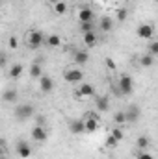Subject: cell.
Returning <instances> with one entry per match:
<instances>
[{
	"label": "cell",
	"instance_id": "cell-28",
	"mask_svg": "<svg viewBox=\"0 0 158 159\" xmlns=\"http://www.w3.org/2000/svg\"><path fill=\"white\" fill-rule=\"evenodd\" d=\"M80 32L82 34L95 32V20H91V22H80Z\"/></svg>",
	"mask_w": 158,
	"mask_h": 159
},
{
	"label": "cell",
	"instance_id": "cell-19",
	"mask_svg": "<svg viewBox=\"0 0 158 159\" xmlns=\"http://www.w3.org/2000/svg\"><path fill=\"white\" fill-rule=\"evenodd\" d=\"M84 44L87 46V48H93L95 44H97V34L95 32H87V34H84Z\"/></svg>",
	"mask_w": 158,
	"mask_h": 159
},
{
	"label": "cell",
	"instance_id": "cell-5",
	"mask_svg": "<svg viewBox=\"0 0 158 159\" xmlns=\"http://www.w3.org/2000/svg\"><path fill=\"white\" fill-rule=\"evenodd\" d=\"M136 35L143 41H153V37H155V26L149 24V22H143V24H140L136 28Z\"/></svg>",
	"mask_w": 158,
	"mask_h": 159
},
{
	"label": "cell",
	"instance_id": "cell-25",
	"mask_svg": "<svg viewBox=\"0 0 158 159\" xmlns=\"http://www.w3.org/2000/svg\"><path fill=\"white\" fill-rule=\"evenodd\" d=\"M119 143H121V141H117V139L110 133V135L106 137V141H104V146H106V148H110V150H114L116 146H119Z\"/></svg>",
	"mask_w": 158,
	"mask_h": 159
},
{
	"label": "cell",
	"instance_id": "cell-9",
	"mask_svg": "<svg viewBox=\"0 0 158 159\" xmlns=\"http://www.w3.org/2000/svg\"><path fill=\"white\" fill-rule=\"evenodd\" d=\"M30 135H32V139L36 141V143H45L47 139H48V131L43 128V126H34L32 128V131H30Z\"/></svg>",
	"mask_w": 158,
	"mask_h": 159
},
{
	"label": "cell",
	"instance_id": "cell-20",
	"mask_svg": "<svg viewBox=\"0 0 158 159\" xmlns=\"http://www.w3.org/2000/svg\"><path fill=\"white\" fill-rule=\"evenodd\" d=\"M136 146H138V150H147V148L151 146V139H149L147 135H140V137L136 139Z\"/></svg>",
	"mask_w": 158,
	"mask_h": 159
},
{
	"label": "cell",
	"instance_id": "cell-30",
	"mask_svg": "<svg viewBox=\"0 0 158 159\" xmlns=\"http://www.w3.org/2000/svg\"><path fill=\"white\" fill-rule=\"evenodd\" d=\"M136 159H155V156L149 154L147 150H140V152L136 154Z\"/></svg>",
	"mask_w": 158,
	"mask_h": 159
},
{
	"label": "cell",
	"instance_id": "cell-1",
	"mask_svg": "<svg viewBox=\"0 0 158 159\" xmlns=\"http://www.w3.org/2000/svg\"><path fill=\"white\" fill-rule=\"evenodd\" d=\"M45 34L39 32V30H30L28 34H26V46L30 48V50H37L41 44H45Z\"/></svg>",
	"mask_w": 158,
	"mask_h": 159
},
{
	"label": "cell",
	"instance_id": "cell-36",
	"mask_svg": "<svg viewBox=\"0 0 158 159\" xmlns=\"http://www.w3.org/2000/svg\"><path fill=\"white\" fill-rule=\"evenodd\" d=\"M101 2H108V0H101Z\"/></svg>",
	"mask_w": 158,
	"mask_h": 159
},
{
	"label": "cell",
	"instance_id": "cell-10",
	"mask_svg": "<svg viewBox=\"0 0 158 159\" xmlns=\"http://www.w3.org/2000/svg\"><path fill=\"white\" fill-rule=\"evenodd\" d=\"M125 113H126V124H134V122H138V119H140L141 109L138 106H128L125 109Z\"/></svg>",
	"mask_w": 158,
	"mask_h": 159
},
{
	"label": "cell",
	"instance_id": "cell-8",
	"mask_svg": "<svg viewBox=\"0 0 158 159\" xmlns=\"http://www.w3.org/2000/svg\"><path fill=\"white\" fill-rule=\"evenodd\" d=\"M15 154H17L21 159H28L30 156H32V146H30V143L19 141L17 146H15Z\"/></svg>",
	"mask_w": 158,
	"mask_h": 159
},
{
	"label": "cell",
	"instance_id": "cell-7",
	"mask_svg": "<svg viewBox=\"0 0 158 159\" xmlns=\"http://www.w3.org/2000/svg\"><path fill=\"white\" fill-rule=\"evenodd\" d=\"M77 96L78 98H93L95 96V85L93 83H87V81H82L77 89Z\"/></svg>",
	"mask_w": 158,
	"mask_h": 159
},
{
	"label": "cell",
	"instance_id": "cell-22",
	"mask_svg": "<svg viewBox=\"0 0 158 159\" xmlns=\"http://www.w3.org/2000/svg\"><path fill=\"white\" fill-rule=\"evenodd\" d=\"M30 78H34V80H41V78H43V70H41V65H37V63L30 65Z\"/></svg>",
	"mask_w": 158,
	"mask_h": 159
},
{
	"label": "cell",
	"instance_id": "cell-3",
	"mask_svg": "<svg viewBox=\"0 0 158 159\" xmlns=\"http://www.w3.org/2000/svg\"><path fill=\"white\" fill-rule=\"evenodd\" d=\"M63 80L71 85H80L82 80H84V72L80 70L78 67H71V69H65L63 72Z\"/></svg>",
	"mask_w": 158,
	"mask_h": 159
},
{
	"label": "cell",
	"instance_id": "cell-11",
	"mask_svg": "<svg viewBox=\"0 0 158 159\" xmlns=\"http://www.w3.org/2000/svg\"><path fill=\"white\" fill-rule=\"evenodd\" d=\"M39 89H41V93H45V94L52 93L54 91V80L50 76H47V74H43V78L39 80Z\"/></svg>",
	"mask_w": 158,
	"mask_h": 159
},
{
	"label": "cell",
	"instance_id": "cell-2",
	"mask_svg": "<svg viewBox=\"0 0 158 159\" xmlns=\"http://www.w3.org/2000/svg\"><path fill=\"white\" fill-rule=\"evenodd\" d=\"M132 89H134V80L130 78L128 74L119 76V80H117V94L119 96H126V94H130Z\"/></svg>",
	"mask_w": 158,
	"mask_h": 159
},
{
	"label": "cell",
	"instance_id": "cell-31",
	"mask_svg": "<svg viewBox=\"0 0 158 159\" xmlns=\"http://www.w3.org/2000/svg\"><path fill=\"white\" fill-rule=\"evenodd\" d=\"M7 46H9V50H17V46H19V41L15 35H11L9 39H7Z\"/></svg>",
	"mask_w": 158,
	"mask_h": 159
},
{
	"label": "cell",
	"instance_id": "cell-29",
	"mask_svg": "<svg viewBox=\"0 0 158 159\" xmlns=\"http://www.w3.org/2000/svg\"><path fill=\"white\" fill-rule=\"evenodd\" d=\"M114 122H116L117 126L126 124V113H125V111H117V113L114 115Z\"/></svg>",
	"mask_w": 158,
	"mask_h": 159
},
{
	"label": "cell",
	"instance_id": "cell-26",
	"mask_svg": "<svg viewBox=\"0 0 158 159\" xmlns=\"http://www.w3.org/2000/svg\"><path fill=\"white\" fill-rule=\"evenodd\" d=\"M126 19H128V9H126V7H119L117 11H116V20L125 22Z\"/></svg>",
	"mask_w": 158,
	"mask_h": 159
},
{
	"label": "cell",
	"instance_id": "cell-38",
	"mask_svg": "<svg viewBox=\"0 0 158 159\" xmlns=\"http://www.w3.org/2000/svg\"><path fill=\"white\" fill-rule=\"evenodd\" d=\"M128 2H132V0H128Z\"/></svg>",
	"mask_w": 158,
	"mask_h": 159
},
{
	"label": "cell",
	"instance_id": "cell-15",
	"mask_svg": "<svg viewBox=\"0 0 158 159\" xmlns=\"http://www.w3.org/2000/svg\"><path fill=\"white\" fill-rule=\"evenodd\" d=\"M95 106H97V109H99V111H108V109H110V98H108L106 94H102V96H97V100H95Z\"/></svg>",
	"mask_w": 158,
	"mask_h": 159
},
{
	"label": "cell",
	"instance_id": "cell-35",
	"mask_svg": "<svg viewBox=\"0 0 158 159\" xmlns=\"http://www.w3.org/2000/svg\"><path fill=\"white\" fill-rule=\"evenodd\" d=\"M47 2H48V4H50V6H54V4H58V2H60V0H47Z\"/></svg>",
	"mask_w": 158,
	"mask_h": 159
},
{
	"label": "cell",
	"instance_id": "cell-17",
	"mask_svg": "<svg viewBox=\"0 0 158 159\" xmlns=\"http://www.w3.org/2000/svg\"><path fill=\"white\" fill-rule=\"evenodd\" d=\"M45 44H47L48 48H58V46L62 44V37H60L58 34H50V35H47Z\"/></svg>",
	"mask_w": 158,
	"mask_h": 159
},
{
	"label": "cell",
	"instance_id": "cell-18",
	"mask_svg": "<svg viewBox=\"0 0 158 159\" xmlns=\"http://www.w3.org/2000/svg\"><path fill=\"white\" fill-rule=\"evenodd\" d=\"M24 72V67L21 65V63H15V65H11V69H9V78L11 80H19L21 78V74Z\"/></svg>",
	"mask_w": 158,
	"mask_h": 159
},
{
	"label": "cell",
	"instance_id": "cell-14",
	"mask_svg": "<svg viewBox=\"0 0 158 159\" xmlns=\"http://www.w3.org/2000/svg\"><path fill=\"white\" fill-rule=\"evenodd\" d=\"M73 59H75V65H86L89 61V54L86 50H75Z\"/></svg>",
	"mask_w": 158,
	"mask_h": 159
},
{
	"label": "cell",
	"instance_id": "cell-27",
	"mask_svg": "<svg viewBox=\"0 0 158 159\" xmlns=\"http://www.w3.org/2000/svg\"><path fill=\"white\" fill-rule=\"evenodd\" d=\"M147 54H151V56H155V57L158 56V41L156 39L149 41V44H147Z\"/></svg>",
	"mask_w": 158,
	"mask_h": 159
},
{
	"label": "cell",
	"instance_id": "cell-16",
	"mask_svg": "<svg viewBox=\"0 0 158 159\" xmlns=\"http://www.w3.org/2000/svg\"><path fill=\"white\" fill-rule=\"evenodd\" d=\"M99 28H101L104 34L112 32V30H114V19H112V17H102L101 22H99Z\"/></svg>",
	"mask_w": 158,
	"mask_h": 159
},
{
	"label": "cell",
	"instance_id": "cell-13",
	"mask_svg": "<svg viewBox=\"0 0 158 159\" xmlns=\"http://www.w3.org/2000/svg\"><path fill=\"white\" fill-rule=\"evenodd\" d=\"M95 20V13L91 7H82L78 11V22H91Z\"/></svg>",
	"mask_w": 158,
	"mask_h": 159
},
{
	"label": "cell",
	"instance_id": "cell-24",
	"mask_svg": "<svg viewBox=\"0 0 158 159\" xmlns=\"http://www.w3.org/2000/svg\"><path fill=\"white\" fill-rule=\"evenodd\" d=\"M4 102H9V104L17 102V91H15V89H7V91L4 93Z\"/></svg>",
	"mask_w": 158,
	"mask_h": 159
},
{
	"label": "cell",
	"instance_id": "cell-33",
	"mask_svg": "<svg viewBox=\"0 0 158 159\" xmlns=\"http://www.w3.org/2000/svg\"><path fill=\"white\" fill-rule=\"evenodd\" d=\"M106 65H108V69H110V70H114V69H116V63H114V61H112L110 57L106 59Z\"/></svg>",
	"mask_w": 158,
	"mask_h": 159
},
{
	"label": "cell",
	"instance_id": "cell-32",
	"mask_svg": "<svg viewBox=\"0 0 158 159\" xmlns=\"http://www.w3.org/2000/svg\"><path fill=\"white\" fill-rule=\"evenodd\" d=\"M110 133H112V135H114V137H116L117 141H123V131L119 129V126H117V128H114V129H112Z\"/></svg>",
	"mask_w": 158,
	"mask_h": 159
},
{
	"label": "cell",
	"instance_id": "cell-12",
	"mask_svg": "<svg viewBox=\"0 0 158 159\" xmlns=\"http://www.w3.org/2000/svg\"><path fill=\"white\" fill-rule=\"evenodd\" d=\"M69 131L73 135H80V133H86V128H84V120L82 119H73L69 120Z\"/></svg>",
	"mask_w": 158,
	"mask_h": 159
},
{
	"label": "cell",
	"instance_id": "cell-6",
	"mask_svg": "<svg viewBox=\"0 0 158 159\" xmlns=\"http://www.w3.org/2000/svg\"><path fill=\"white\" fill-rule=\"evenodd\" d=\"M34 106H30V104H21V106H17L15 107V117L19 120H28L34 117Z\"/></svg>",
	"mask_w": 158,
	"mask_h": 159
},
{
	"label": "cell",
	"instance_id": "cell-21",
	"mask_svg": "<svg viewBox=\"0 0 158 159\" xmlns=\"http://www.w3.org/2000/svg\"><path fill=\"white\" fill-rule=\"evenodd\" d=\"M140 65H141L143 69L153 67V65H155V56H151V54H143V56L140 57Z\"/></svg>",
	"mask_w": 158,
	"mask_h": 159
},
{
	"label": "cell",
	"instance_id": "cell-23",
	"mask_svg": "<svg viewBox=\"0 0 158 159\" xmlns=\"http://www.w3.org/2000/svg\"><path fill=\"white\" fill-rule=\"evenodd\" d=\"M52 11H54L56 15H65V13H67V4H65L63 0H60L58 4L52 6Z\"/></svg>",
	"mask_w": 158,
	"mask_h": 159
},
{
	"label": "cell",
	"instance_id": "cell-37",
	"mask_svg": "<svg viewBox=\"0 0 158 159\" xmlns=\"http://www.w3.org/2000/svg\"><path fill=\"white\" fill-rule=\"evenodd\" d=\"M155 2H156V4H158V0H155Z\"/></svg>",
	"mask_w": 158,
	"mask_h": 159
},
{
	"label": "cell",
	"instance_id": "cell-4",
	"mask_svg": "<svg viewBox=\"0 0 158 159\" xmlns=\"http://www.w3.org/2000/svg\"><path fill=\"white\" fill-rule=\"evenodd\" d=\"M82 120H84L86 133H95V131L101 128V119L97 117V113H86Z\"/></svg>",
	"mask_w": 158,
	"mask_h": 159
},
{
	"label": "cell",
	"instance_id": "cell-34",
	"mask_svg": "<svg viewBox=\"0 0 158 159\" xmlns=\"http://www.w3.org/2000/svg\"><path fill=\"white\" fill-rule=\"evenodd\" d=\"M0 63H2V67H6V63H7V57H6V54H2V57H0Z\"/></svg>",
	"mask_w": 158,
	"mask_h": 159
}]
</instances>
